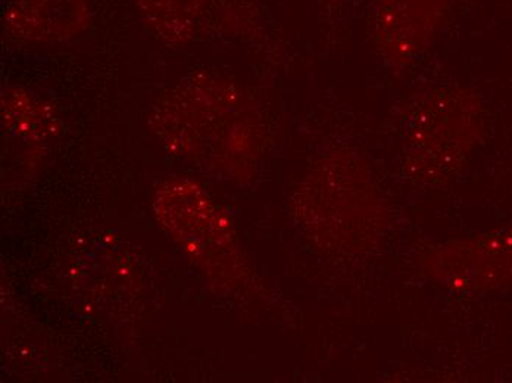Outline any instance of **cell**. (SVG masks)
Returning <instances> with one entry per match:
<instances>
[{"instance_id": "obj_1", "label": "cell", "mask_w": 512, "mask_h": 383, "mask_svg": "<svg viewBox=\"0 0 512 383\" xmlns=\"http://www.w3.org/2000/svg\"><path fill=\"white\" fill-rule=\"evenodd\" d=\"M437 14L439 0H380L382 37L399 51H414L432 33Z\"/></svg>"}]
</instances>
